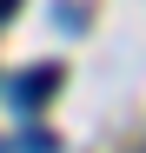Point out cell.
I'll return each mask as SVG.
<instances>
[{"instance_id":"obj_1","label":"cell","mask_w":146,"mask_h":153,"mask_svg":"<svg viewBox=\"0 0 146 153\" xmlns=\"http://www.w3.org/2000/svg\"><path fill=\"white\" fill-rule=\"evenodd\" d=\"M53 93H60V67H27V73L7 87V100H13L20 113H33L40 100H53Z\"/></svg>"},{"instance_id":"obj_2","label":"cell","mask_w":146,"mask_h":153,"mask_svg":"<svg viewBox=\"0 0 146 153\" xmlns=\"http://www.w3.org/2000/svg\"><path fill=\"white\" fill-rule=\"evenodd\" d=\"M20 153H60V140L40 133V126H27V133H20Z\"/></svg>"},{"instance_id":"obj_3","label":"cell","mask_w":146,"mask_h":153,"mask_svg":"<svg viewBox=\"0 0 146 153\" xmlns=\"http://www.w3.org/2000/svg\"><path fill=\"white\" fill-rule=\"evenodd\" d=\"M13 7H20V0H0V20H7V13H13Z\"/></svg>"}]
</instances>
